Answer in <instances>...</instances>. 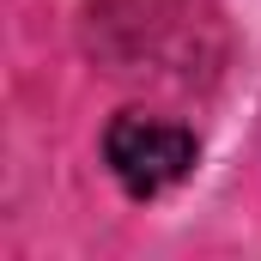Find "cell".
<instances>
[{
    "label": "cell",
    "instance_id": "cell-1",
    "mask_svg": "<svg viewBox=\"0 0 261 261\" xmlns=\"http://www.w3.org/2000/svg\"><path fill=\"white\" fill-rule=\"evenodd\" d=\"M103 158H110L116 182L134 200H152V195L176 189L195 170V134L176 128V122H158V116L128 110V116H116L110 134H103Z\"/></svg>",
    "mask_w": 261,
    "mask_h": 261
}]
</instances>
